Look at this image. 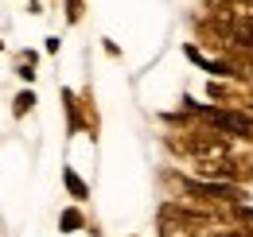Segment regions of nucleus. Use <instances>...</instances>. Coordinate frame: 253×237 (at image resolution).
Instances as JSON below:
<instances>
[{"instance_id":"11","label":"nucleus","mask_w":253,"mask_h":237,"mask_svg":"<svg viewBox=\"0 0 253 237\" xmlns=\"http://www.w3.org/2000/svg\"><path fill=\"white\" fill-rule=\"evenodd\" d=\"M0 55H4V39H0Z\"/></svg>"},{"instance_id":"5","label":"nucleus","mask_w":253,"mask_h":237,"mask_svg":"<svg viewBox=\"0 0 253 237\" xmlns=\"http://www.w3.org/2000/svg\"><path fill=\"white\" fill-rule=\"evenodd\" d=\"M35 70H39V51H20V55H16V78H20L24 86H32L35 78H39Z\"/></svg>"},{"instance_id":"7","label":"nucleus","mask_w":253,"mask_h":237,"mask_svg":"<svg viewBox=\"0 0 253 237\" xmlns=\"http://www.w3.org/2000/svg\"><path fill=\"white\" fill-rule=\"evenodd\" d=\"M63 16H66V28H78L86 20V0H63Z\"/></svg>"},{"instance_id":"4","label":"nucleus","mask_w":253,"mask_h":237,"mask_svg":"<svg viewBox=\"0 0 253 237\" xmlns=\"http://www.w3.org/2000/svg\"><path fill=\"white\" fill-rule=\"evenodd\" d=\"M63 187H66V195L74 198V206H82V202H90V183L78 175L74 167H63Z\"/></svg>"},{"instance_id":"1","label":"nucleus","mask_w":253,"mask_h":237,"mask_svg":"<svg viewBox=\"0 0 253 237\" xmlns=\"http://www.w3.org/2000/svg\"><path fill=\"white\" fill-rule=\"evenodd\" d=\"M59 101H63V117H66V136H82L86 124H82V101H78V89L63 86V89H59Z\"/></svg>"},{"instance_id":"9","label":"nucleus","mask_w":253,"mask_h":237,"mask_svg":"<svg viewBox=\"0 0 253 237\" xmlns=\"http://www.w3.org/2000/svg\"><path fill=\"white\" fill-rule=\"evenodd\" d=\"M101 47H105V55H109V59H121V47H117L113 39H101Z\"/></svg>"},{"instance_id":"6","label":"nucleus","mask_w":253,"mask_h":237,"mask_svg":"<svg viewBox=\"0 0 253 237\" xmlns=\"http://www.w3.org/2000/svg\"><path fill=\"white\" fill-rule=\"evenodd\" d=\"M32 109H35V89H32V86H24L20 93H16V97H12V117L24 120L28 113H32Z\"/></svg>"},{"instance_id":"8","label":"nucleus","mask_w":253,"mask_h":237,"mask_svg":"<svg viewBox=\"0 0 253 237\" xmlns=\"http://www.w3.org/2000/svg\"><path fill=\"white\" fill-rule=\"evenodd\" d=\"M43 51H47V55H59V51H63V39H59V35H47V39H43Z\"/></svg>"},{"instance_id":"10","label":"nucleus","mask_w":253,"mask_h":237,"mask_svg":"<svg viewBox=\"0 0 253 237\" xmlns=\"http://www.w3.org/2000/svg\"><path fill=\"white\" fill-rule=\"evenodd\" d=\"M28 12H32V16H39V12H43V4H39V0H28Z\"/></svg>"},{"instance_id":"2","label":"nucleus","mask_w":253,"mask_h":237,"mask_svg":"<svg viewBox=\"0 0 253 237\" xmlns=\"http://www.w3.org/2000/svg\"><path fill=\"white\" fill-rule=\"evenodd\" d=\"M82 230H90V218L82 206H66L59 214V237H78Z\"/></svg>"},{"instance_id":"3","label":"nucleus","mask_w":253,"mask_h":237,"mask_svg":"<svg viewBox=\"0 0 253 237\" xmlns=\"http://www.w3.org/2000/svg\"><path fill=\"white\" fill-rule=\"evenodd\" d=\"M78 101H82V124H86V132H82V136L97 140V132H101V117H97V105H94V89L86 86L82 93H78Z\"/></svg>"}]
</instances>
